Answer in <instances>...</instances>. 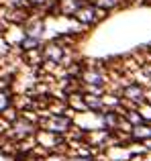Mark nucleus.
I'll return each mask as SVG.
<instances>
[{"instance_id": "1", "label": "nucleus", "mask_w": 151, "mask_h": 161, "mask_svg": "<svg viewBox=\"0 0 151 161\" xmlns=\"http://www.w3.org/2000/svg\"><path fill=\"white\" fill-rule=\"evenodd\" d=\"M43 125H45V129H47V133L61 135V133H65V130L70 129V118H65V116H49Z\"/></svg>"}, {"instance_id": "2", "label": "nucleus", "mask_w": 151, "mask_h": 161, "mask_svg": "<svg viewBox=\"0 0 151 161\" xmlns=\"http://www.w3.org/2000/svg\"><path fill=\"white\" fill-rule=\"evenodd\" d=\"M12 130H14V135H19V137H27V135L35 133V126L29 120H25V118H19V120L14 122V126H12Z\"/></svg>"}, {"instance_id": "3", "label": "nucleus", "mask_w": 151, "mask_h": 161, "mask_svg": "<svg viewBox=\"0 0 151 161\" xmlns=\"http://www.w3.org/2000/svg\"><path fill=\"white\" fill-rule=\"evenodd\" d=\"M84 82H86L88 86H94V90H98L104 84V78H102V74H98L96 69H90V71L84 74Z\"/></svg>"}, {"instance_id": "4", "label": "nucleus", "mask_w": 151, "mask_h": 161, "mask_svg": "<svg viewBox=\"0 0 151 161\" xmlns=\"http://www.w3.org/2000/svg\"><path fill=\"white\" fill-rule=\"evenodd\" d=\"M125 98L139 102V100L143 98V90H141V88L137 86V84H131V86H127V88H125Z\"/></svg>"}, {"instance_id": "5", "label": "nucleus", "mask_w": 151, "mask_h": 161, "mask_svg": "<svg viewBox=\"0 0 151 161\" xmlns=\"http://www.w3.org/2000/svg\"><path fill=\"white\" fill-rule=\"evenodd\" d=\"M78 19L82 20V23H92V20L96 19V10L94 8H80L78 10Z\"/></svg>"}, {"instance_id": "6", "label": "nucleus", "mask_w": 151, "mask_h": 161, "mask_svg": "<svg viewBox=\"0 0 151 161\" xmlns=\"http://www.w3.org/2000/svg\"><path fill=\"white\" fill-rule=\"evenodd\" d=\"M45 55H47L51 61H61V57H64V49H59V47H47V51H45Z\"/></svg>"}, {"instance_id": "7", "label": "nucleus", "mask_w": 151, "mask_h": 161, "mask_svg": "<svg viewBox=\"0 0 151 161\" xmlns=\"http://www.w3.org/2000/svg\"><path fill=\"white\" fill-rule=\"evenodd\" d=\"M137 139H151V126H143V125H137L135 130H133Z\"/></svg>"}, {"instance_id": "8", "label": "nucleus", "mask_w": 151, "mask_h": 161, "mask_svg": "<svg viewBox=\"0 0 151 161\" xmlns=\"http://www.w3.org/2000/svg\"><path fill=\"white\" fill-rule=\"evenodd\" d=\"M84 102H86V106L92 108V110H102V100H100L98 96H86Z\"/></svg>"}, {"instance_id": "9", "label": "nucleus", "mask_w": 151, "mask_h": 161, "mask_svg": "<svg viewBox=\"0 0 151 161\" xmlns=\"http://www.w3.org/2000/svg\"><path fill=\"white\" fill-rule=\"evenodd\" d=\"M98 4H100V6L110 8V6H115V4H116V0H98Z\"/></svg>"}, {"instance_id": "10", "label": "nucleus", "mask_w": 151, "mask_h": 161, "mask_svg": "<svg viewBox=\"0 0 151 161\" xmlns=\"http://www.w3.org/2000/svg\"><path fill=\"white\" fill-rule=\"evenodd\" d=\"M6 104H8L6 96H4V94H0V110H4V108H6Z\"/></svg>"}, {"instance_id": "11", "label": "nucleus", "mask_w": 151, "mask_h": 161, "mask_svg": "<svg viewBox=\"0 0 151 161\" xmlns=\"http://www.w3.org/2000/svg\"><path fill=\"white\" fill-rule=\"evenodd\" d=\"M29 2H33V4H45L47 0H29Z\"/></svg>"}, {"instance_id": "12", "label": "nucleus", "mask_w": 151, "mask_h": 161, "mask_svg": "<svg viewBox=\"0 0 151 161\" xmlns=\"http://www.w3.org/2000/svg\"><path fill=\"white\" fill-rule=\"evenodd\" d=\"M10 2H14L16 6H19V4H23V0H10Z\"/></svg>"}]
</instances>
